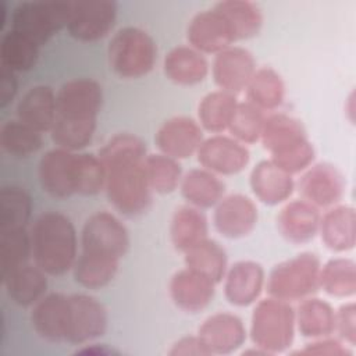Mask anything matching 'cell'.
<instances>
[{
    "label": "cell",
    "mask_w": 356,
    "mask_h": 356,
    "mask_svg": "<svg viewBox=\"0 0 356 356\" xmlns=\"http://www.w3.org/2000/svg\"><path fill=\"white\" fill-rule=\"evenodd\" d=\"M335 332L348 346L356 345V305L355 302L343 303L335 312Z\"/></svg>",
    "instance_id": "cell-45"
},
{
    "label": "cell",
    "mask_w": 356,
    "mask_h": 356,
    "mask_svg": "<svg viewBox=\"0 0 356 356\" xmlns=\"http://www.w3.org/2000/svg\"><path fill=\"white\" fill-rule=\"evenodd\" d=\"M129 232L122 221L108 211L86 218L81 231V252L121 260L129 249Z\"/></svg>",
    "instance_id": "cell-8"
},
{
    "label": "cell",
    "mask_w": 356,
    "mask_h": 356,
    "mask_svg": "<svg viewBox=\"0 0 356 356\" xmlns=\"http://www.w3.org/2000/svg\"><path fill=\"white\" fill-rule=\"evenodd\" d=\"M302 199L316 209H330L339 204L345 193V179L341 171L330 163L312 164L298 182Z\"/></svg>",
    "instance_id": "cell-13"
},
{
    "label": "cell",
    "mask_w": 356,
    "mask_h": 356,
    "mask_svg": "<svg viewBox=\"0 0 356 356\" xmlns=\"http://www.w3.org/2000/svg\"><path fill=\"white\" fill-rule=\"evenodd\" d=\"M170 356H210L209 349L197 335H186L175 341L168 350Z\"/></svg>",
    "instance_id": "cell-47"
},
{
    "label": "cell",
    "mask_w": 356,
    "mask_h": 356,
    "mask_svg": "<svg viewBox=\"0 0 356 356\" xmlns=\"http://www.w3.org/2000/svg\"><path fill=\"white\" fill-rule=\"evenodd\" d=\"M348 100H349V104H352V106H353V93L350 95V97H349ZM353 113H355V111H353V107H350V114H352V115H350V118H352V121H353Z\"/></svg>",
    "instance_id": "cell-50"
},
{
    "label": "cell",
    "mask_w": 356,
    "mask_h": 356,
    "mask_svg": "<svg viewBox=\"0 0 356 356\" xmlns=\"http://www.w3.org/2000/svg\"><path fill=\"white\" fill-rule=\"evenodd\" d=\"M7 296L21 307H32L47 291V274L36 264L25 263L1 277Z\"/></svg>",
    "instance_id": "cell-25"
},
{
    "label": "cell",
    "mask_w": 356,
    "mask_h": 356,
    "mask_svg": "<svg viewBox=\"0 0 356 356\" xmlns=\"http://www.w3.org/2000/svg\"><path fill=\"white\" fill-rule=\"evenodd\" d=\"M78 152L54 147L46 152L38 165L42 189L51 197L67 199L76 195Z\"/></svg>",
    "instance_id": "cell-11"
},
{
    "label": "cell",
    "mask_w": 356,
    "mask_h": 356,
    "mask_svg": "<svg viewBox=\"0 0 356 356\" xmlns=\"http://www.w3.org/2000/svg\"><path fill=\"white\" fill-rule=\"evenodd\" d=\"M179 191L188 204L200 210L214 209L225 196V184L218 175L200 167L182 175Z\"/></svg>",
    "instance_id": "cell-29"
},
{
    "label": "cell",
    "mask_w": 356,
    "mask_h": 356,
    "mask_svg": "<svg viewBox=\"0 0 356 356\" xmlns=\"http://www.w3.org/2000/svg\"><path fill=\"white\" fill-rule=\"evenodd\" d=\"M108 324L106 307L86 293L68 295V321L65 342L81 346L100 338Z\"/></svg>",
    "instance_id": "cell-10"
},
{
    "label": "cell",
    "mask_w": 356,
    "mask_h": 356,
    "mask_svg": "<svg viewBox=\"0 0 356 356\" xmlns=\"http://www.w3.org/2000/svg\"><path fill=\"white\" fill-rule=\"evenodd\" d=\"M320 289L334 298L348 299L356 293V264L348 257H334L320 270Z\"/></svg>",
    "instance_id": "cell-37"
},
{
    "label": "cell",
    "mask_w": 356,
    "mask_h": 356,
    "mask_svg": "<svg viewBox=\"0 0 356 356\" xmlns=\"http://www.w3.org/2000/svg\"><path fill=\"white\" fill-rule=\"evenodd\" d=\"M145 172L152 192L159 195H168L178 189L184 175L179 161L163 153L145 157Z\"/></svg>",
    "instance_id": "cell-40"
},
{
    "label": "cell",
    "mask_w": 356,
    "mask_h": 356,
    "mask_svg": "<svg viewBox=\"0 0 356 356\" xmlns=\"http://www.w3.org/2000/svg\"><path fill=\"white\" fill-rule=\"evenodd\" d=\"M184 261L185 267H189L209 277L216 284L224 280L228 268V257L225 249L210 238L200 241L184 252Z\"/></svg>",
    "instance_id": "cell-34"
},
{
    "label": "cell",
    "mask_w": 356,
    "mask_h": 356,
    "mask_svg": "<svg viewBox=\"0 0 356 356\" xmlns=\"http://www.w3.org/2000/svg\"><path fill=\"white\" fill-rule=\"evenodd\" d=\"M238 103L235 95L220 89L207 93L197 106L199 125L214 135L222 134L228 129Z\"/></svg>",
    "instance_id": "cell-35"
},
{
    "label": "cell",
    "mask_w": 356,
    "mask_h": 356,
    "mask_svg": "<svg viewBox=\"0 0 356 356\" xmlns=\"http://www.w3.org/2000/svg\"><path fill=\"white\" fill-rule=\"evenodd\" d=\"M32 257L47 275L60 277L72 270L78 257L76 229L65 214L44 211L29 231Z\"/></svg>",
    "instance_id": "cell-3"
},
{
    "label": "cell",
    "mask_w": 356,
    "mask_h": 356,
    "mask_svg": "<svg viewBox=\"0 0 356 356\" xmlns=\"http://www.w3.org/2000/svg\"><path fill=\"white\" fill-rule=\"evenodd\" d=\"M68 321V295L53 292L32 306L31 323L35 332L51 343L65 342Z\"/></svg>",
    "instance_id": "cell-21"
},
{
    "label": "cell",
    "mask_w": 356,
    "mask_h": 356,
    "mask_svg": "<svg viewBox=\"0 0 356 356\" xmlns=\"http://www.w3.org/2000/svg\"><path fill=\"white\" fill-rule=\"evenodd\" d=\"M321 261L316 253L303 252L275 264L266 286L270 296L288 303L300 302L320 289Z\"/></svg>",
    "instance_id": "cell-5"
},
{
    "label": "cell",
    "mask_w": 356,
    "mask_h": 356,
    "mask_svg": "<svg viewBox=\"0 0 356 356\" xmlns=\"http://www.w3.org/2000/svg\"><path fill=\"white\" fill-rule=\"evenodd\" d=\"M103 104V88L92 78H74L56 92V121L50 136L56 147L79 152L93 139Z\"/></svg>",
    "instance_id": "cell-2"
},
{
    "label": "cell",
    "mask_w": 356,
    "mask_h": 356,
    "mask_svg": "<svg viewBox=\"0 0 356 356\" xmlns=\"http://www.w3.org/2000/svg\"><path fill=\"white\" fill-rule=\"evenodd\" d=\"M257 218L254 202L242 193L225 195L214 206V227L220 235L228 239H241L252 234Z\"/></svg>",
    "instance_id": "cell-15"
},
{
    "label": "cell",
    "mask_w": 356,
    "mask_h": 356,
    "mask_svg": "<svg viewBox=\"0 0 356 356\" xmlns=\"http://www.w3.org/2000/svg\"><path fill=\"white\" fill-rule=\"evenodd\" d=\"M56 93L47 85H35L24 93L17 104V120L44 134L56 121Z\"/></svg>",
    "instance_id": "cell-26"
},
{
    "label": "cell",
    "mask_w": 356,
    "mask_h": 356,
    "mask_svg": "<svg viewBox=\"0 0 356 356\" xmlns=\"http://www.w3.org/2000/svg\"><path fill=\"white\" fill-rule=\"evenodd\" d=\"M106 177V167L99 154L78 152L76 195L93 196L100 193L104 191Z\"/></svg>",
    "instance_id": "cell-44"
},
{
    "label": "cell",
    "mask_w": 356,
    "mask_h": 356,
    "mask_svg": "<svg viewBox=\"0 0 356 356\" xmlns=\"http://www.w3.org/2000/svg\"><path fill=\"white\" fill-rule=\"evenodd\" d=\"M309 140L303 124L288 114L275 113L266 115L260 142L270 156L281 154Z\"/></svg>",
    "instance_id": "cell-27"
},
{
    "label": "cell",
    "mask_w": 356,
    "mask_h": 356,
    "mask_svg": "<svg viewBox=\"0 0 356 356\" xmlns=\"http://www.w3.org/2000/svg\"><path fill=\"white\" fill-rule=\"evenodd\" d=\"M264 285V268L254 260H239L228 267L224 275L225 299L236 307H246L256 303Z\"/></svg>",
    "instance_id": "cell-20"
},
{
    "label": "cell",
    "mask_w": 356,
    "mask_h": 356,
    "mask_svg": "<svg viewBox=\"0 0 356 356\" xmlns=\"http://www.w3.org/2000/svg\"><path fill=\"white\" fill-rule=\"evenodd\" d=\"M318 234L323 243L332 252L352 250L356 243V213L352 206L337 204L320 218Z\"/></svg>",
    "instance_id": "cell-24"
},
{
    "label": "cell",
    "mask_w": 356,
    "mask_h": 356,
    "mask_svg": "<svg viewBox=\"0 0 356 356\" xmlns=\"http://www.w3.org/2000/svg\"><path fill=\"white\" fill-rule=\"evenodd\" d=\"M165 76L181 86H193L203 82L209 74V63L200 51L188 46H177L164 57Z\"/></svg>",
    "instance_id": "cell-28"
},
{
    "label": "cell",
    "mask_w": 356,
    "mask_h": 356,
    "mask_svg": "<svg viewBox=\"0 0 356 356\" xmlns=\"http://www.w3.org/2000/svg\"><path fill=\"white\" fill-rule=\"evenodd\" d=\"M196 156L200 167L218 177L239 174L250 160L246 145L222 134L204 138Z\"/></svg>",
    "instance_id": "cell-12"
},
{
    "label": "cell",
    "mask_w": 356,
    "mask_h": 356,
    "mask_svg": "<svg viewBox=\"0 0 356 356\" xmlns=\"http://www.w3.org/2000/svg\"><path fill=\"white\" fill-rule=\"evenodd\" d=\"M17 92V72L4 65H0V108H6L10 103H13Z\"/></svg>",
    "instance_id": "cell-48"
},
{
    "label": "cell",
    "mask_w": 356,
    "mask_h": 356,
    "mask_svg": "<svg viewBox=\"0 0 356 356\" xmlns=\"http://www.w3.org/2000/svg\"><path fill=\"white\" fill-rule=\"evenodd\" d=\"M70 8V1H22L13 10L11 29L42 47L67 28Z\"/></svg>",
    "instance_id": "cell-7"
},
{
    "label": "cell",
    "mask_w": 356,
    "mask_h": 356,
    "mask_svg": "<svg viewBox=\"0 0 356 356\" xmlns=\"http://www.w3.org/2000/svg\"><path fill=\"white\" fill-rule=\"evenodd\" d=\"M266 114L249 102L238 103L232 120L228 125L229 136L243 145L260 142Z\"/></svg>",
    "instance_id": "cell-43"
},
{
    "label": "cell",
    "mask_w": 356,
    "mask_h": 356,
    "mask_svg": "<svg viewBox=\"0 0 356 356\" xmlns=\"http://www.w3.org/2000/svg\"><path fill=\"white\" fill-rule=\"evenodd\" d=\"M1 149L17 159H25L35 154L43 145L42 132L24 124L19 120H11L0 129Z\"/></svg>",
    "instance_id": "cell-39"
},
{
    "label": "cell",
    "mask_w": 356,
    "mask_h": 356,
    "mask_svg": "<svg viewBox=\"0 0 356 356\" xmlns=\"http://www.w3.org/2000/svg\"><path fill=\"white\" fill-rule=\"evenodd\" d=\"M186 39L202 54H217L236 42L228 22L214 8L193 15L186 28Z\"/></svg>",
    "instance_id": "cell-17"
},
{
    "label": "cell",
    "mask_w": 356,
    "mask_h": 356,
    "mask_svg": "<svg viewBox=\"0 0 356 356\" xmlns=\"http://www.w3.org/2000/svg\"><path fill=\"white\" fill-rule=\"evenodd\" d=\"M295 355H317V356H350L352 352L349 346L339 338L325 337L312 339L302 349L293 352Z\"/></svg>",
    "instance_id": "cell-46"
},
{
    "label": "cell",
    "mask_w": 356,
    "mask_h": 356,
    "mask_svg": "<svg viewBox=\"0 0 356 356\" xmlns=\"http://www.w3.org/2000/svg\"><path fill=\"white\" fill-rule=\"evenodd\" d=\"M97 154L106 167L104 192L111 206L128 218L143 216L153 193L145 172V142L135 134H115Z\"/></svg>",
    "instance_id": "cell-1"
},
{
    "label": "cell",
    "mask_w": 356,
    "mask_h": 356,
    "mask_svg": "<svg viewBox=\"0 0 356 356\" xmlns=\"http://www.w3.org/2000/svg\"><path fill=\"white\" fill-rule=\"evenodd\" d=\"M32 216V199L19 186L7 185L0 191V229L26 228Z\"/></svg>",
    "instance_id": "cell-41"
},
{
    "label": "cell",
    "mask_w": 356,
    "mask_h": 356,
    "mask_svg": "<svg viewBox=\"0 0 356 356\" xmlns=\"http://www.w3.org/2000/svg\"><path fill=\"white\" fill-rule=\"evenodd\" d=\"M39 49L36 43L24 35L8 29L3 33L0 42V65L14 72H26L36 65Z\"/></svg>",
    "instance_id": "cell-38"
},
{
    "label": "cell",
    "mask_w": 356,
    "mask_h": 356,
    "mask_svg": "<svg viewBox=\"0 0 356 356\" xmlns=\"http://www.w3.org/2000/svg\"><path fill=\"white\" fill-rule=\"evenodd\" d=\"M243 321L232 313L218 312L209 316L199 327L197 337L210 355H229L238 350L246 341Z\"/></svg>",
    "instance_id": "cell-19"
},
{
    "label": "cell",
    "mask_w": 356,
    "mask_h": 356,
    "mask_svg": "<svg viewBox=\"0 0 356 356\" xmlns=\"http://www.w3.org/2000/svg\"><path fill=\"white\" fill-rule=\"evenodd\" d=\"M120 260L79 252L72 267L75 281L86 289H102L117 275Z\"/></svg>",
    "instance_id": "cell-36"
},
{
    "label": "cell",
    "mask_w": 356,
    "mask_h": 356,
    "mask_svg": "<svg viewBox=\"0 0 356 356\" xmlns=\"http://www.w3.org/2000/svg\"><path fill=\"white\" fill-rule=\"evenodd\" d=\"M216 282L209 277L185 267L174 273L168 291L172 303L182 312L196 314L204 310L216 293Z\"/></svg>",
    "instance_id": "cell-18"
},
{
    "label": "cell",
    "mask_w": 356,
    "mask_h": 356,
    "mask_svg": "<svg viewBox=\"0 0 356 356\" xmlns=\"http://www.w3.org/2000/svg\"><path fill=\"white\" fill-rule=\"evenodd\" d=\"M203 139V129L199 122L185 115L171 117L164 121L154 136L160 153L178 161L196 154Z\"/></svg>",
    "instance_id": "cell-14"
},
{
    "label": "cell",
    "mask_w": 356,
    "mask_h": 356,
    "mask_svg": "<svg viewBox=\"0 0 356 356\" xmlns=\"http://www.w3.org/2000/svg\"><path fill=\"white\" fill-rule=\"evenodd\" d=\"M295 331V309L291 303L273 296L257 300L249 330L253 346L266 355L285 352L293 342Z\"/></svg>",
    "instance_id": "cell-4"
},
{
    "label": "cell",
    "mask_w": 356,
    "mask_h": 356,
    "mask_svg": "<svg viewBox=\"0 0 356 356\" xmlns=\"http://www.w3.org/2000/svg\"><path fill=\"white\" fill-rule=\"evenodd\" d=\"M32 256L31 234L26 228L0 229V270L1 277L28 263Z\"/></svg>",
    "instance_id": "cell-42"
},
{
    "label": "cell",
    "mask_w": 356,
    "mask_h": 356,
    "mask_svg": "<svg viewBox=\"0 0 356 356\" xmlns=\"http://www.w3.org/2000/svg\"><path fill=\"white\" fill-rule=\"evenodd\" d=\"M256 70V60L248 49L229 46L214 56L211 75L220 90L236 96L246 89Z\"/></svg>",
    "instance_id": "cell-16"
},
{
    "label": "cell",
    "mask_w": 356,
    "mask_h": 356,
    "mask_svg": "<svg viewBox=\"0 0 356 356\" xmlns=\"http://www.w3.org/2000/svg\"><path fill=\"white\" fill-rule=\"evenodd\" d=\"M207 218L200 209L191 204L179 206L170 221V239L175 250L184 253L193 245L209 238Z\"/></svg>",
    "instance_id": "cell-31"
},
{
    "label": "cell",
    "mask_w": 356,
    "mask_h": 356,
    "mask_svg": "<svg viewBox=\"0 0 356 356\" xmlns=\"http://www.w3.org/2000/svg\"><path fill=\"white\" fill-rule=\"evenodd\" d=\"M245 90L246 102L261 111L277 110L285 99L284 79L271 67L257 68Z\"/></svg>",
    "instance_id": "cell-33"
},
{
    "label": "cell",
    "mask_w": 356,
    "mask_h": 356,
    "mask_svg": "<svg viewBox=\"0 0 356 356\" xmlns=\"http://www.w3.org/2000/svg\"><path fill=\"white\" fill-rule=\"evenodd\" d=\"M249 185L256 199L267 206L285 203L295 189L292 175L281 170L270 159L259 161L252 168Z\"/></svg>",
    "instance_id": "cell-22"
},
{
    "label": "cell",
    "mask_w": 356,
    "mask_h": 356,
    "mask_svg": "<svg viewBox=\"0 0 356 356\" xmlns=\"http://www.w3.org/2000/svg\"><path fill=\"white\" fill-rule=\"evenodd\" d=\"M67 31L79 42H97L107 36L115 25L118 6L113 0L70 1Z\"/></svg>",
    "instance_id": "cell-9"
},
{
    "label": "cell",
    "mask_w": 356,
    "mask_h": 356,
    "mask_svg": "<svg viewBox=\"0 0 356 356\" xmlns=\"http://www.w3.org/2000/svg\"><path fill=\"white\" fill-rule=\"evenodd\" d=\"M295 325L309 339L331 337L335 332V310L327 300L309 296L295 310Z\"/></svg>",
    "instance_id": "cell-30"
},
{
    "label": "cell",
    "mask_w": 356,
    "mask_h": 356,
    "mask_svg": "<svg viewBox=\"0 0 356 356\" xmlns=\"http://www.w3.org/2000/svg\"><path fill=\"white\" fill-rule=\"evenodd\" d=\"M76 355H93V356H111V355H118L120 352L115 350L114 348H110L107 346L106 343H93V342H89V343H85V345H81L79 349H76L75 352Z\"/></svg>",
    "instance_id": "cell-49"
},
{
    "label": "cell",
    "mask_w": 356,
    "mask_h": 356,
    "mask_svg": "<svg viewBox=\"0 0 356 356\" xmlns=\"http://www.w3.org/2000/svg\"><path fill=\"white\" fill-rule=\"evenodd\" d=\"M157 58L153 38L138 26L118 29L108 42L107 60L115 75L124 79H138L147 75Z\"/></svg>",
    "instance_id": "cell-6"
},
{
    "label": "cell",
    "mask_w": 356,
    "mask_h": 356,
    "mask_svg": "<svg viewBox=\"0 0 356 356\" xmlns=\"http://www.w3.org/2000/svg\"><path fill=\"white\" fill-rule=\"evenodd\" d=\"M320 211L303 199L285 203L277 216L281 236L295 245L310 242L318 234Z\"/></svg>",
    "instance_id": "cell-23"
},
{
    "label": "cell",
    "mask_w": 356,
    "mask_h": 356,
    "mask_svg": "<svg viewBox=\"0 0 356 356\" xmlns=\"http://www.w3.org/2000/svg\"><path fill=\"white\" fill-rule=\"evenodd\" d=\"M228 22L235 40L254 38L263 26V14L259 6L249 0H222L213 6Z\"/></svg>",
    "instance_id": "cell-32"
}]
</instances>
